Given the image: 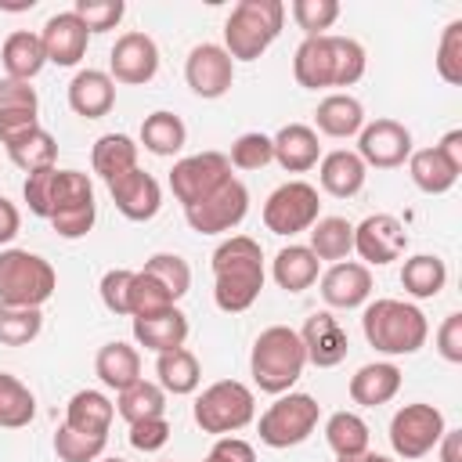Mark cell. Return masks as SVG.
Masks as SVG:
<instances>
[{
  "mask_svg": "<svg viewBox=\"0 0 462 462\" xmlns=\"http://www.w3.org/2000/svg\"><path fill=\"white\" fill-rule=\"evenodd\" d=\"M195 426L202 433H213V437H231L238 430H245L256 415V397L245 383L238 379H220L213 386H206L199 397H195Z\"/></svg>",
  "mask_w": 462,
  "mask_h": 462,
  "instance_id": "cell-7",
  "label": "cell"
},
{
  "mask_svg": "<svg viewBox=\"0 0 462 462\" xmlns=\"http://www.w3.org/2000/svg\"><path fill=\"white\" fill-rule=\"evenodd\" d=\"M206 462H256V451L242 437H217V444L209 448Z\"/></svg>",
  "mask_w": 462,
  "mask_h": 462,
  "instance_id": "cell-55",
  "label": "cell"
},
{
  "mask_svg": "<svg viewBox=\"0 0 462 462\" xmlns=\"http://www.w3.org/2000/svg\"><path fill=\"white\" fill-rule=\"evenodd\" d=\"M7 148V159L25 170V173H36V170H47V166H58V141L43 130V126H32L11 141H4Z\"/></svg>",
  "mask_w": 462,
  "mask_h": 462,
  "instance_id": "cell-34",
  "label": "cell"
},
{
  "mask_svg": "<svg viewBox=\"0 0 462 462\" xmlns=\"http://www.w3.org/2000/svg\"><path fill=\"white\" fill-rule=\"evenodd\" d=\"M40 126V97L25 79H0V144Z\"/></svg>",
  "mask_w": 462,
  "mask_h": 462,
  "instance_id": "cell-21",
  "label": "cell"
},
{
  "mask_svg": "<svg viewBox=\"0 0 462 462\" xmlns=\"http://www.w3.org/2000/svg\"><path fill=\"white\" fill-rule=\"evenodd\" d=\"M300 343H303L307 365L314 368H336L339 361H346V350H350L346 328L332 310H314L300 328Z\"/></svg>",
  "mask_w": 462,
  "mask_h": 462,
  "instance_id": "cell-17",
  "label": "cell"
},
{
  "mask_svg": "<svg viewBox=\"0 0 462 462\" xmlns=\"http://www.w3.org/2000/svg\"><path fill=\"white\" fill-rule=\"evenodd\" d=\"M321 274V260L307 249V245H285L278 249L274 263H271V278L278 282V289L285 292H303L318 282Z\"/></svg>",
  "mask_w": 462,
  "mask_h": 462,
  "instance_id": "cell-32",
  "label": "cell"
},
{
  "mask_svg": "<svg viewBox=\"0 0 462 462\" xmlns=\"http://www.w3.org/2000/svg\"><path fill=\"white\" fill-rule=\"evenodd\" d=\"M94 220H97V202L90 199V202H79V206L58 209V213L51 217V227H54L61 238H83V235H90Z\"/></svg>",
  "mask_w": 462,
  "mask_h": 462,
  "instance_id": "cell-50",
  "label": "cell"
},
{
  "mask_svg": "<svg viewBox=\"0 0 462 462\" xmlns=\"http://www.w3.org/2000/svg\"><path fill=\"white\" fill-rule=\"evenodd\" d=\"M365 177H368V166L357 159V152H346V148H336L328 155H321V166H318V180L321 188L332 195V199H350L365 188Z\"/></svg>",
  "mask_w": 462,
  "mask_h": 462,
  "instance_id": "cell-26",
  "label": "cell"
},
{
  "mask_svg": "<svg viewBox=\"0 0 462 462\" xmlns=\"http://www.w3.org/2000/svg\"><path fill=\"white\" fill-rule=\"evenodd\" d=\"M36 415V397L32 390L11 375V372H0V426L4 430H22L29 426Z\"/></svg>",
  "mask_w": 462,
  "mask_h": 462,
  "instance_id": "cell-41",
  "label": "cell"
},
{
  "mask_svg": "<svg viewBox=\"0 0 462 462\" xmlns=\"http://www.w3.org/2000/svg\"><path fill=\"white\" fill-rule=\"evenodd\" d=\"M227 180H231V162H227L224 152H199V155H188V159L173 162V170H170L173 199L184 209L188 206H199L202 199H209L213 191H220Z\"/></svg>",
  "mask_w": 462,
  "mask_h": 462,
  "instance_id": "cell-11",
  "label": "cell"
},
{
  "mask_svg": "<svg viewBox=\"0 0 462 462\" xmlns=\"http://www.w3.org/2000/svg\"><path fill=\"white\" fill-rule=\"evenodd\" d=\"M372 296V271L357 260H339L321 274V300L339 310L365 307Z\"/></svg>",
  "mask_w": 462,
  "mask_h": 462,
  "instance_id": "cell-20",
  "label": "cell"
},
{
  "mask_svg": "<svg viewBox=\"0 0 462 462\" xmlns=\"http://www.w3.org/2000/svg\"><path fill=\"white\" fill-rule=\"evenodd\" d=\"M408 173H411V184H415L419 191H426V195H444V191H451L455 180H458V173L440 159L437 148H419V152H411V155H408Z\"/></svg>",
  "mask_w": 462,
  "mask_h": 462,
  "instance_id": "cell-37",
  "label": "cell"
},
{
  "mask_svg": "<svg viewBox=\"0 0 462 462\" xmlns=\"http://www.w3.org/2000/svg\"><path fill=\"white\" fill-rule=\"evenodd\" d=\"M159 72V47L148 32H123L108 54V76L126 87H144Z\"/></svg>",
  "mask_w": 462,
  "mask_h": 462,
  "instance_id": "cell-15",
  "label": "cell"
},
{
  "mask_svg": "<svg viewBox=\"0 0 462 462\" xmlns=\"http://www.w3.org/2000/svg\"><path fill=\"white\" fill-rule=\"evenodd\" d=\"M401 368L393 361H372V365H361L354 375H350V401L361 404V408H379L386 401L397 397L401 390Z\"/></svg>",
  "mask_w": 462,
  "mask_h": 462,
  "instance_id": "cell-24",
  "label": "cell"
},
{
  "mask_svg": "<svg viewBox=\"0 0 462 462\" xmlns=\"http://www.w3.org/2000/svg\"><path fill=\"white\" fill-rule=\"evenodd\" d=\"M130 282H134V271L126 267H112L101 274V303L112 314H130Z\"/></svg>",
  "mask_w": 462,
  "mask_h": 462,
  "instance_id": "cell-51",
  "label": "cell"
},
{
  "mask_svg": "<svg viewBox=\"0 0 462 462\" xmlns=\"http://www.w3.org/2000/svg\"><path fill=\"white\" fill-rule=\"evenodd\" d=\"M289 14L307 36H325V29H332L339 18V4L336 0H292Z\"/></svg>",
  "mask_w": 462,
  "mask_h": 462,
  "instance_id": "cell-47",
  "label": "cell"
},
{
  "mask_svg": "<svg viewBox=\"0 0 462 462\" xmlns=\"http://www.w3.org/2000/svg\"><path fill=\"white\" fill-rule=\"evenodd\" d=\"M285 4L282 0H238L224 22V51L231 61H256L282 32Z\"/></svg>",
  "mask_w": 462,
  "mask_h": 462,
  "instance_id": "cell-5",
  "label": "cell"
},
{
  "mask_svg": "<svg viewBox=\"0 0 462 462\" xmlns=\"http://www.w3.org/2000/svg\"><path fill=\"white\" fill-rule=\"evenodd\" d=\"M202 462H206V458H202Z\"/></svg>",
  "mask_w": 462,
  "mask_h": 462,
  "instance_id": "cell-61",
  "label": "cell"
},
{
  "mask_svg": "<svg viewBox=\"0 0 462 462\" xmlns=\"http://www.w3.org/2000/svg\"><path fill=\"white\" fill-rule=\"evenodd\" d=\"M0 61H4L7 79H25V83H29L32 76H40V69L47 65L40 32L14 29V32L4 40V47H0Z\"/></svg>",
  "mask_w": 462,
  "mask_h": 462,
  "instance_id": "cell-29",
  "label": "cell"
},
{
  "mask_svg": "<svg viewBox=\"0 0 462 462\" xmlns=\"http://www.w3.org/2000/svg\"><path fill=\"white\" fill-rule=\"evenodd\" d=\"M321 419V404L310 393H278V401L260 415L256 433L267 448H296L303 444Z\"/></svg>",
  "mask_w": 462,
  "mask_h": 462,
  "instance_id": "cell-8",
  "label": "cell"
},
{
  "mask_svg": "<svg viewBox=\"0 0 462 462\" xmlns=\"http://www.w3.org/2000/svg\"><path fill=\"white\" fill-rule=\"evenodd\" d=\"M307 368V354L300 343V332L289 325H271L256 336L253 354H249V372L253 383L263 393H289L296 386V379Z\"/></svg>",
  "mask_w": 462,
  "mask_h": 462,
  "instance_id": "cell-4",
  "label": "cell"
},
{
  "mask_svg": "<svg viewBox=\"0 0 462 462\" xmlns=\"http://www.w3.org/2000/svg\"><path fill=\"white\" fill-rule=\"evenodd\" d=\"M318 260H346L354 253V224L346 217H318L310 227V245H307Z\"/></svg>",
  "mask_w": 462,
  "mask_h": 462,
  "instance_id": "cell-36",
  "label": "cell"
},
{
  "mask_svg": "<svg viewBox=\"0 0 462 462\" xmlns=\"http://www.w3.org/2000/svg\"><path fill=\"white\" fill-rule=\"evenodd\" d=\"M137 148H141V144H137L134 137H126V134H105V137H97L94 148H90V166H94V173H97L105 184H112L116 177L137 170Z\"/></svg>",
  "mask_w": 462,
  "mask_h": 462,
  "instance_id": "cell-31",
  "label": "cell"
},
{
  "mask_svg": "<svg viewBox=\"0 0 462 462\" xmlns=\"http://www.w3.org/2000/svg\"><path fill=\"white\" fill-rule=\"evenodd\" d=\"M444 430H448V422H444L440 408H433L426 401H415V404L397 408V415L390 419V448H393L397 458L415 462V458H426L437 448Z\"/></svg>",
  "mask_w": 462,
  "mask_h": 462,
  "instance_id": "cell-10",
  "label": "cell"
},
{
  "mask_svg": "<svg viewBox=\"0 0 462 462\" xmlns=\"http://www.w3.org/2000/svg\"><path fill=\"white\" fill-rule=\"evenodd\" d=\"M318 217H321V199H318V188L307 180H285L263 202V227L271 235L292 238L300 231H310Z\"/></svg>",
  "mask_w": 462,
  "mask_h": 462,
  "instance_id": "cell-9",
  "label": "cell"
},
{
  "mask_svg": "<svg viewBox=\"0 0 462 462\" xmlns=\"http://www.w3.org/2000/svg\"><path fill=\"white\" fill-rule=\"evenodd\" d=\"M116 105V79L101 69H79L69 83V108L83 119H101Z\"/></svg>",
  "mask_w": 462,
  "mask_h": 462,
  "instance_id": "cell-23",
  "label": "cell"
},
{
  "mask_svg": "<svg viewBox=\"0 0 462 462\" xmlns=\"http://www.w3.org/2000/svg\"><path fill=\"white\" fill-rule=\"evenodd\" d=\"M437 72L444 83L458 87L462 83V22H448L437 43Z\"/></svg>",
  "mask_w": 462,
  "mask_h": 462,
  "instance_id": "cell-48",
  "label": "cell"
},
{
  "mask_svg": "<svg viewBox=\"0 0 462 462\" xmlns=\"http://www.w3.org/2000/svg\"><path fill=\"white\" fill-rule=\"evenodd\" d=\"M18 227H22V213H18V206H14L11 199L0 195V245H7V242L18 235Z\"/></svg>",
  "mask_w": 462,
  "mask_h": 462,
  "instance_id": "cell-57",
  "label": "cell"
},
{
  "mask_svg": "<svg viewBox=\"0 0 462 462\" xmlns=\"http://www.w3.org/2000/svg\"><path fill=\"white\" fill-rule=\"evenodd\" d=\"M339 462H393V458L375 455V451H361V455H350V458H339Z\"/></svg>",
  "mask_w": 462,
  "mask_h": 462,
  "instance_id": "cell-59",
  "label": "cell"
},
{
  "mask_svg": "<svg viewBox=\"0 0 462 462\" xmlns=\"http://www.w3.org/2000/svg\"><path fill=\"white\" fill-rule=\"evenodd\" d=\"M134 339L155 354L177 350L188 339V314L180 307H170V310H159L148 318H134Z\"/></svg>",
  "mask_w": 462,
  "mask_h": 462,
  "instance_id": "cell-25",
  "label": "cell"
},
{
  "mask_svg": "<svg viewBox=\"0 0 462 462\" xmlns=\"http://www.w3.org/2000/svg\"><path fill=\"white\" fill-rule=\"evenodd\" d=\"M58 289L51 260L29 249H0V303L4 307H43Z\"/></svg>",
  "mask_w": 462,
  "mask_h": 462,
  "instance_id": "cell-6",
  "label": "cell"
},
{
  "mask_svg": "<svg viewBox=\"0 0 462 462\" xmlns=\"http://www.w3.org/2000/svg\"><path fill=\"white\" fill-rule=\"evenodd\" d=\"M437 354L451 365H462V314L451 310L437 328Z\"/></svg>",
  "mask_w": 462,
  "mask_h": 462,
  "instance_id": "cell-54",
  "label": "cell"
},
{
  "mask_svg": "<svg viewBox=\"0 0 462 462\" xmlns=\"http://www.w3.org/2000/svg\"><path fill=\"white\" fill-rule=\"evenodd\" d=\"M144 274H152L173 300H180L188 289H191V267H188V260L184 256H177V253H155V256H148L144 260V267H141Z\"/></svg>",
  "mask_w": 462,
  "mask_h": 462,
  "instance_id": "cell-43",
  "label": "cell"
},
{
  "mask_svg": "<svg viewBox=\"0 0 462 462\" xmlns=\"http://www.w3.org/2000/svg\"><path fill=\"white\" fill-rule=\"evenodd\" d=\"M411 155V130L397 119H372L357 134V159L375 170H393L404 166Z\"/></svg>",
  "mask_w": 462,
  "mask_h": 462,
  "instance_id": "cell-13",
  "label": "cell"
},
{
  "mask_svg": "<svg viewBox=\"0 0 462 462\" xmlns=\"http://www.w3.org/2000/svg\"><path fill=\"white\" fill-rule=\"evenodd\" d=\"M263 249L249 235H231L213 249V303L224 314H242L263 292Z\"/></svg>",
  "mask_w": 462,
  "mask_h": 462,
  "instance_id": "cell-1",
  "label": "cell"
},
{
  "mask_svg": "<svg viewBox=\"0 0 462 462\" xmlns=\"http://www.w3.org/2000/svg\"><path fill=\"white\" fill-rule=\"evenodd\" d=\"M170 433H173V430H170L166 415H159V419H141V422H134V426H130V448H137V451L152 455V451L166 448Z\"/></svg>",
  "mask_w": 462,
  "mask_h": 462,
  "instance_id": "cell-53",
  "label": "cell"
},
{
  "mask_svg": "<svg viewBox=\"0 0 462 462\" xmlns=\"http://www.w3.org/2000/svg\"><path fill=\"white\" fill-rule=\"evenodd\" d=\"M177 307V300L144 271H134V282H130V314L134 318H148V314H159V310H170Z\"/></svg>",
  "mask_w": 462,
  "mask_h": 462,
  "instance_id": "cell-45",
  "label": "cell"
},
{
  "mask_svg": "<svg viewBox=\"0 0 462 462\" xmlns=\"http://www.w3.org/2000/svg\"><path fill=\"white\" fill-rule=\"evenodd\" d=\"M227 162H231L235 170H263L267 162H274V144H271V137H267V134L249 130V134L235 137Z\"/></svg>",
  "mask_w": 462,
  "mask_h": 462,
  "instance_id": "cell-46",
  "label": "cell"
},
{
  "mask_svg": "<svg viewBox=\"0 0 462 462\" xmlns=\"http://www.w3.org/2000/svg\"><path fill=\"white\" fill-rule=\"evenodd\" d=\"M433 148L440 152V159H444L455 173H462V130H448Z\"/></svg>",
  "mask_w": 462,
  "mask_h": 462,
  "instance_id": "cell-56",
  "label": "cell"
},
{
  "mask_svg": "<svg viewBox=\"0 0 462 462\" xmlns=\"http://www.w3.org/2000/svg\"><path fill=\"white\" fill-rule=\"evenodd\" d=\"M97 462H126V458H97Z\"/></svg>",
  "mask_w": 462,
  "mask_h": 462,
  "instance_id": "cell-60",
  "label": "cell"
},
{
  "mask_svg": "<svg viewBox=\"0 0 462 462\" xmlns=\"http://www.w3.org/2000/svg\"><path fill=\"white\" fill-rule=\"evenodd\" d=\"M116 411L134 426L141 419H159L166 415V390L159 383H148V379H137L134 386L119 390V401H116Z\"/></svg>",
  "mask_w": 462,
  "mask_h": 462,
  "instance_id": "cell-39",
  "label": "cell"
},
{
  "mask_svg": "<svg viewBox=\"0 0 462 462\" xmlns=\"http://www.w3.org/2000/svg\"><path fill=\"white\" fill-rule=\"evenodd\" d=\"M184 79L199 97L217 101L235 83V61L220 43H199V47H191V54L184 61Z\"/></svg>",
  "mask_w": 462,
  "mask_h": 462,
  "instance_id": "cell-16",
  "label": "cell"
},
{
  "mask_svg": "<svg viewBox=\"0 0 462 462\" xmlns=\"http://www.w3.org/2000/svg\"><path fill=\"white\" fill-rule=\"evenodd\" d=\"M108 195H112V202H116V209L126 217V220H152L155 213H159V206H162V188H159V180L152 177V173H144L141 166L137 170H130V173H123V177H116L112 184H108Z\"/></svg>",
  "mask_w": 462,
  "mask_h": 462,
  "instance_id": "cell-19",
  "label": "cell"
},
{
  "mask_svg": "<svg viewBox=\"0 0 462 462\" xmlns=\"http://www.w3.org/2000/svg\"><path fill=\"white\" fill-rule=\"evenodd\" d=\"M43 328L40 307H4L0 303V343L4 346H29Z\"/></svg>",
  "mask_w": 462,
  "mask_h": 462,
  "instance_id": "cell-42",
  "label": "cell"
},
{
  "mask_svg": "<svg viewBox=\"0 0 462 462\" xmlns=\"http://www.w3.org/2000/svg\"><path fill=\"white\" fill-rule=\"evenodd\" d=\"M94 372L108 390L119 393V390H126V386H134L141 379V354H137V346H130L123 339H112V343H105L97 350Z\"/></svg>",
  "mask_w": 462,
  "mask_h": 462,
  "instance_id": "cell-27",
  "label": "cell"
},
{
  "mask_svg": "<svg viewBox=\"0 0 462 462\" xmlns=\"http://www.w3.org/2000/svg\"><path fill=\"white\" fill-rule=\"evenodd\" d=\"M365 47L354 36H307L292 54V76L307 90L354 87L365 76Z\"/></svg>",
  "mask_w": 462,
  "mask_h": 462,
  "instance_id": "cell-2",
  "label": "cell"
},
{
  "mask_svg": "<svg viewBox=\"0 0 462 462\" xmlns=\"http://www.w3.org/2000/svg\"><path fill=\"white\" fill-rule=\"evenodd\" d=\"M155 383H159L166 393H173V397L195 393L199 383H202L199 357H195L188 346H177V350L159 354V361H155Z\"/></svg>",
  "mask_w": 462,
  "mask_h": 462,
  "instance_id": "cell-33",
  "label": "cell"
},
{
  "mask_svg": "<svg viewBox=\"0 0 462 462\" xmlns=\"http://www.w3.org/2000/svg\"><path fill=\"white\" fill-rule=\"evenodd\" d=\"M361 332L368 339V346H375L379 354L401 357V354H415L426 346L430 339V321L415 303L404 300H372L361 314Z\"/></svg>",
  "mask_w": 462,
  "mask_h": 462,
  "instance_id": "cell-3",
  "label": "cell"
},
{
  "mask_svg": "<svg viewBox=\"0 0 462 462\" xmlns=\"http://www.w3.org/2000/svg\"><path fill=\"white\" fill-rule=\"evenodd\" d=\"M245 213H249V191H245V184L238 177H231L220 191H213L199 206H188L184 220L199 235H224L231 227H238L245 220Z\"/></svg>",
  "mask_w": 462,
  "mask_h": 462,
  "instance_id": "cell-12",
  "label": "cell"
},
{
  "mask_svg": "<svg viewBox=\"0 0 462 462\" xmlns=\"http://www.w3.org/2000/svg\"><path fill=\"white\" fill-rule=\"evenodd\" d=\"M72 14L87 25V32H108V29H116L123 22L126 4L123 0H76Z\"/></svg>",
  "mask_w": 462,
  "mask_h": 462,
  "instance_id": "cell-49",
  "label": "cell"
},
{
  "mask_svg": "<svg viewBox=\"0 0 462 462\" xmlns=\"http://www.w3.org/2000/svg\"><path fill=\"white\" fill-rule=\"evenodd\" d=\"M408 249V231L393 213H372L354 227V253L375 267L401 260Z\"/></svg>",
  "mask_w": 462,
  "mask_h": 462,
  "instance_id": "cell-14",
  "label": "cell"
},
{
  "mask_svg": "<svg viewBox=\"0 0 462 462\" xmlns=\"http://www.w3.org/2000/svg\"><path fill=\"white\" fill-rule=\"evenodd\" d=\"M314 123H318V130L325 134V137H354V134H361V126H365V108H361V101L354 97V94H328V97H321L318 101V112H314Z\"/></svg>",
  "mask_w": 462,
  "mask_h": 462,
  "instance_id": "cell-30",
  "label": "cell"
},
{
  "mask_svg": "<svg viewBox=\"0 0 462 462\" xmlns=\"http://www.w3.org/2000/svg\"><path fill=\"white\" fill-rule=\"evenodd\" d=\"M40 43H43V54L47 61L61 65V69H72L83 61L87 54V43H90V32L87 25L72 14V11H58L43 22V32H40Z\"/></svg>",
  "mask_w": 462,
  "mask_h": 462,
  "instance_id": "cell-18",
  "label": "cell"
},
{
  "mask_svg": "<svg viewBox=\"0 0 462 462\" xmlns=\"http://www.w3.org/2000/svg\"><path fill=\"white\" fill-rule=\"evenodd\" d=\"M105 444H108V437L79 433V430H72L65 422L54 433V455L61 462H97V458H105Z\"/></svg>",
  "mask_w": 462,
  "mask_h": 462,
  "instance_id": "cell-44",
  "label": "cell"
},
{
  "mask_svg": "<svg viewBox=\"0 0 462 462\" xmlns=\"http://www.w3.org/2000/svg\"><path fill=\"white\" fill-rule=\"evenodd\" d=\"M437 448H440V462H462V430H444Z\"/></svg>",
  "mask_w": 462,
  "mask_h": 462,
  "instance_id": "cell-58",
  "label": "cell"
},
{
  "mask_svg": "<svg viewBox=\"0 0 462 462\" xmlns=\"http://www.w3.org/2000/svg\"><path fill=\"white\" fill-rule=\"evenodd\" d=\"M54 170L58 166H47V170H36V173H25V184H22V199L29 206V213L43 217L51 213V188H54Z\"/></svg>",
  "mask_w": 462,
  "mask_h": 462,
  "instance_id": "cell-52",
  "label": "cell"
},
{
  "mask_svg": "<svg viewBox=\"0 0 462 462\" xmlns=\"http://www.w3.org/2000/svg\"><path fill=\"white\" fill-rule=\"evenodd\" d=\"M116 419V404L101 390H76L65 404V426L94 437H108V426Z\"/></svg>",
  "mask_w": 462,
  "mask_h": 462,
  "instance_id": "cell-28",
  "label": "cell"
},
{
  "mask_svg": "<svg viewBox=\"0 0 462 462\" xmlns=\"http://www.w3.org/2000/svg\"><path fill=\"white\" fill-rule=\"evenodd\" d=\"M325 440L336 451V458H350L368 451V422L357 411H336L325 422Z\"/></svg>",
  "mask_w": 462,
  "mask_h": 462,
  "instance_id": "cell-40",
  "label": "cell"
},
{
  "mask_svg": "<svg viewBox=\"0 0 462 462\" xmlns=\"http://www.w3.org/2000/svg\"><path fill=\"white\" fill-rule=\"evenodd\" d=\"M448 282V263L433 253H415L401 267V285L415 300H433Z\"/></svg>",
  "mask_w": 462,
  "mask_h": 462,
  "instance_id": "cell-35",
  "label": "cell"
},
{
  "mask_svg": "<svg viewBox=\"0 0 462 462\" xmlns=\"http://www.w3.org/2000/svg\"><path fill=\"white\" fill-rule=\"evenodd\" d=\"M274 162L285 170V173H307L318 166L321 159V144H318V130L307 126V123H285L274 137Z\"/></svg>",
  "mask_w": 462,
  "mask_h": 462,
  "instance_id": "cell-22",
  "label": "cell"
},
{
  "mask_svg": "<svg viewBox=\"0 0 462 462\" xmlns=\"http://www.w3.org/2000/svg\"><path fill=\"white\" fill-rule=\"evenodd\" d=\"M184 141H188V130H184L180 116H173L166 108L144 116V123H141V144H144V152H152V155H177L184 148Z\"/></svg>",
  "mask_w": 462,
  "mask_h": 462,
  "instance_id": "cell-38",
  "label": "cell"
}]
</instances>
